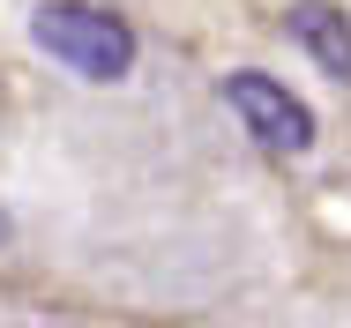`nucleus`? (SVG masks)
Returning <instances> with one entry per match:
<instances>
[{
	"instance_id": "4",
	"label": "nucleus",
	"mask_w": 351,
	"mask_h": 328,
	"mask_svg": "<svg viewBox=\"0 0 351 328\" xmlns=\"http://www.w3.org/2000/svg\"><path fill=\"white\" fill-rule=\"evenodd\" d=\"M0 239H8V209H0Z\"/></svg>"
},
{
	"instance_id": "2",
	"label": "nucleus",
	"mask_w": 351,
	"mask_h": 328,
	"mask_svg": "<svg viewBox=\"0 0 351 328\" xmlns=\"http://www.w3.org/2000/svg\"><path fill=\"white\" fill-rule=\"evenodd\" d=\"M224 105L239 112V127L254 134V149H269V157H306L314 149V112L284 90L277 75H262V67L224 75Z\"/></svg>"
},
{
	"instance_id": "3",
	"label": "nucleus",
	"mask_w": 351,
	"mask_h": 328,
	"mask_svg": "<svg viewBox=\"0 0 351 328\" xmlns=\"http://www.w3.org/2000/svg\"><path fill=\"white\" fill-rule=\"evenodd\" d=\"M284 30L314 53V67H322V75L351 82V15L337 8V0H299V8L284 15Z\"/></svg>"
},
{
	"instance_id": "1",
	"label": "nucleus",
	"mask_w": 351,
	"mask_h": 328,
	"mask_svg": "<svg viewBox=\"0 0 351 328\" xmlns=\"http://www.w3.org/2000/svg\"><path fill=\"white\" fill-rule=\"evenodd\" d=\"M30 30L60 67L90 75V82H120L135 67V30L120 15H105V8H90V0H45Z\"/></svg>"
}]
</instances>
